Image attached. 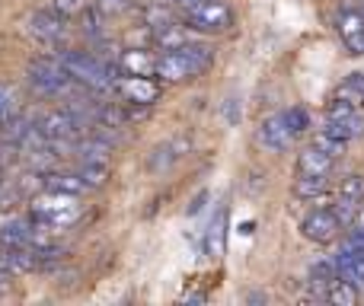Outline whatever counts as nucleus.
I'll return each instance as SVG.
<instances>
[{
  "label": "nucleus",
  "mask_w": 364,
  "mask_h": 306,
  "mask_svg": "<svg viewBox=\"0 0 364 306\" xmlns=\"http://www.w3.org/2000/svg\"><path fill=\"white\" fill-rule=\"evenodd\" d=\"M80 214V204H77V195H64V192H51L45 188V195H38L32 201V220H42V224H51V226H68L77 220Z\"/></svg>",
  "instance_id": "nucleus-1"
},
{
  "label": "nucleus",
  "mask_w": 364,
  "mask_h": 306,
  "mask_svg": "<svg viewBox=\"0 0 364 306\" xmlns=\"http://www.w3.org/2000/svg\"><path fill=\"white\" fill-rule=\"evenodd\" d=\"M326 300L336 303V306H355L358 303V284H352L348 278H342V281H336L333 288L326 290Z\"/></svg>",
  "instance_id": "nucleus-18"
},
{
  "label": "nucleus",
  "mask_w": 364,
  "mask_h": 306,
  "mask_svg": "<svg viewBox=\"0 0 364 306\" xmlns=\"http://www.w3.org/2000/svg\"><path fill=\"white\" fill-rule=\"evenodd\" d=\"M220 249H224V217L214 220L211 233H208V252H211V256H220Z\"/></svg>",
  "instance_id": "nucleus-25"
},
{
  "label": "nucleus",
  "mask_w": 364,
  "mask_h": 306,
  "mask_svg": "<svg viewBox=\"0 0 364 306\" xmlns=\"http://www.w3.org/2000/svg\"><path fill=\"white\" fill-rule=\"evenodd\" d=\"M144 19H147V26H151L154 32L166 29V26L173 23V19H170V13H166V10H160V6H154V10H147V13H144Z\"/></svg>",
  "instance_id": "nucleus-27"
},
{
  "label": "nucleus",
  "mask_w": 364,
  "mask_h": 306,
  "mask_svg": "<svg viewBox=\"0 0 364 306\" xmlns=\"http://www.w3.org/2000/svg\"><path fill=\"white\" fill-rule=\"evenodd\" d=\"M201 70H205V67H201V64L195 61L186 48L164 51V55L157 58V77H164V80H170V83L192 80V77H198Z\"/></svg>",
  "instance_id": "nucleus-4"
},
{
  "label": "nucleus",
  "mask_w": 364,
  "mask_h": 306,
  "mask_svg": "<svg viewBox=\"0 0 364 306\" xmlns=\"http://www.w3.org/2000/svg\"><path fill=\"white\" fill-rule=\"evenodd\" d=\"M259 144L265 147V151H288L291 141H294V131H291L288 125H284V115H272V119H265L262 125H259Z\"/></svg>",
  "instance_id": "nucleus-8"
},
{
  "label": "nucleus",
  "mask_w": 364,
  "mask_h": 306,
  "mask_svg": "<svg viewBox=\"0 0 364 306\" xmlns=\"http://www.w3.org/2000/svg\"><path fill=\"white\" fill-rule=\"evenodd\" d=\"M36 128L48 141H70L83 125L77 121V115L70 112V109H61V112H45L42 119L36 121Z\"/></svg>",
  "instance_id": "nucleus-7"
},
{
  "label": "nucleus",
  "mask_w": 364,
  "mask_h": 306,
  "mask_svg": "<svg viewBox=\"0 0 364 306\" xmlns=\"http://www.w3.org/2000/svg\"><path fill=\"white\" fill-rule=\"evenodd\" d=\"M134 0H96V10L100 13H125L132 10Z\"/></svg>",
  "instance_id": "nucleus-29"
},
{
  "label": "nucleus",
  "mask_w": 364,
  "mask_h": 306,
  "mask_svg": "<svg viewBox=\"0 0 364 306\" xmlns=\"http://www.w3.org/2000/svg\"><path fill=\"white\" fill-rule=\"evenodd\" d=\"M29 29H32V35L42 38V42H58V38H64L68 26H64V16L58 10H38V13H32Z\"/></svg>",
  "instance_id": "nucleus-9"
},
{
  "label": "nucleus",
  "mask_w": 364,
  "mask_h": 306,
  "mask_svg": "<svg viewBox=\"0 0 364 306\" xmlns=\"http://www.w3.org/2000/svg\"><path fill=\"white\" fill-rule=\"evenodd\" d=\"M179 4H186V6H192V4H201V0H179Z\"/></svg>",
  "instance_id": "nucleus-33"
},
{
  "label": "nucleus",
  "mask_w": 364,
  "mask_h": 306,
  "mask_svg": "<svg viewBox=\"0 0 364 306\" xmlns=\"http://www.w3.org/2000/svg\"><path fill=\"white\" fill-rule=\"evenodd\" d=\"M29 83L38 89V93H68L74 87V77L61 67V61H36L29 64Z\"/></svg>",
  "instance_id": "nucleus-3"
},
{
  "label": "nucleus",
  "mask_w": 364,
  "mask_h": 306,
  "mask_svg": "<svg viewBox=\"0 0 364 306\" xmlns=\"http://www.w3.org/2000/svg\"><path fill=\"white\" fill-rule=\"evenodd\" d=\"M333 163L336 156H329L326 151H320V147H307V151L301 153V160H297V166H301V173H314V175H329L333 173Z\"/></svg>",
  "instance_id": "nucleus-12"
},
{
  "label": "nucleus",
  "mask_w": 364,
  "mask_h": 306,
  "mask_svg": "<svg viewBox=\"0 0 364 306\" xmlns=\"http://www.w3.org/2000/svg\"><path fill=\"white\" fill-rule=\"evenodd\" d=\"M323 131H329L333 138H339V141H352V138H361L364 134V115L361 112H352L348 119H339V121H329L326 119V128Z\"/></svg>",
  "instance_id": "nucleus-14"
},
{
  "label": "nucleus",
  "mask_w": 364,
  "mask_h": 306,
  "mask_svg": "<svg viewBox=\"0 0 364 306\" xmlns=\"http://www.w3.org/2000/svg\"><path fill=\"white\" fill-rule=\"evenodd\" d=\"M339 35L352 55H364V13L346 10L339 16Z\"/></svg>",
  "instance_id": "nucleus-10"
},
{
  "label": "nucleus",
  "mask_w": 364,
  "mask_h": 306,
  "mask_svg": "<svg viewBox=\"0 0 364 306\" xmlns=\"http://www.w3.org/2000/svg\"><path fill=\"white\" fill-rule=\"evenodd\" d=\"M336 214H339V220L342 224H352L355 220V214H358V201H348V198H339V204L333 207Z\"/></svg>",
  "instance_id": "nucleus-28"
},
{
  "label": "nucleus",
  "mask_w": 364,
  "mask_h": 306,
  "mask_svg": "<svg viewBox=\"0 0 364 306\" xmlns=\"http://www.w3.org/2000/svg\"><path fill=\"white\" fill-rule=\"evenodd\" d=\"M154 38H157V45H164L166 51H173V48H182V45L188 42L186 35H182V29L176 23H170L166 29H160V32H154Z\"/></svg>",
  "instance_id": "nucleus-20"
},
{
  "label": "nucleus",
  "mask_w": 364,
  "mask_h": 306,
  "mask_svg": "<svg viewBox=\"0 0 364 306\" xmlns=\"http://www.w3.org/2000/svg\"><path fill=\"white\" fill-rule=\"evenodd\" d=\"M352 112H358V109H355V102H348V99H342V96H339V99L329 106L326 119H329V121H339V119H348Z\"/></svg>",
  "instance_id": "nucleus-26"
},
{
  "label": "nucleus",
  "mask_w": 364,
  "mask_h": 306,
  "mask_svg": "<svg viewBox=\"0 0 364 306\" xmlns=\"http://www.w3.org/2000/svg\"><path fill=\"white\" fill-rule=\"evenodd\" d=\"M284 125L294 131V138L297 134H304L310 128V115H307V109H301V106H291V109H284Z\"/></svg>",
  "instance_id": "nucleus-21"
},
{
  "label": "nucleus",
  "mask_w": 364,
  "mask_h": 306,
  "mask_svg": "<svg viewBox=\"0 0 364 306\" xmlns=\"http://www.w3.org/2000/svg\"><path fill=\"white\" fill-rule=\"evenodd\" d=\"M339 198H348V201H364V175H346L339 185Z\"/></svg>",
  "instance_id": "nucleus-22"
},
{
  "label": "nucleus",
  "mask_w": 364,
  "mask_h": 306,
  "mask_svg": "<svg viewBox=\"0 0 364 306\" xmlns=\"http://www.w3.org/2000/svg\"><path fill=\"white\" fill-rule=\"evenodd\" d=\"M45 188L64 192V195H83L90 185L83 182L80 173H51V175H45Z\"/></svg>",
  "instance_id": "nucleus-15"
},
{
  "label": "nucleus",
  "mask_w": 364,
  "mask_h": 306,
  "mask_svg": "<svg viewBox=\"0 0 364 306\" xmlns=\"http://www.w3.org/2000/svg\"><path fill=\"white\" fill-rule=\"evenodd\" d=\"M188 151V141L186 138H179V141H170V144H164V147H157V153L151 156V169H166L170 163H176L182 153Z\"/></svg>",
  "instance_id": "nucleus-16"
},
{
  "label": "nucleus",
  "mask_w": 364,
  "mask_h": 306,
  "mask_svg": "<svg viewBox=\"0 0 364 306\" xmlns=\"http://www.w3.org/2000/svg\"><path fill=\"white\" fill-rule=\"evenodd\" d=\"M186 23L198 32H227L233 26V13L220 0H201V4L188 6Z\"/></svg>",
  "instance_id": "nucleus-2"
},
{
  "label": "nucleus",
  "mask_w": 364,
  "mask_h": 306,
  "mask_svg": "<svg viewBox=\"0 0 364 306\" xmlns=\"http://www.w3.org/2000/svg\"><path fill=\"white\" fill-rule=\"evenodd\" d=\"M342 226L346 224L339 220L336 211H314L301 220V233L307 239H314V243H333V239L339 236Z\"/></svg>",
  "instance_id": "nucleus-5"
},
{
  "label": "nucleus",
  "mask_w": 364,
  "mask_h": 306,
  "mask_svg": "<svg viewBox=\"0 0 364 306\" xmlns=\"http://www.w3.org/2000/svg\"><path fill=\"white\" fill-rule=\"evenodd\" d=\"M346 83L355 89V93H361V99H364V74H352Z\"/></svg>",
  "instance_id": "nucleus-32"
},
{
  "label": "nucleus",
  "mask_w": 364,
  "mask_h": 306,
  "mask_svg": "<svg viewBox=\"0 0 364 306\" xmlns=\"http://www.w3.org/2000/svg\"><path fill=\"white\" fill-rule=\"evenodd\" d=\"M80 4H83V0H55V4H51V10H58L61 16H70V13L80 10Z\"/></svg>",
  "instance_id": "nucleus-31"
},
{
  "label": "nucleus",
  "mask_w": 364,
  "mask_h": 306,
  "mask_svg": "<svg viewBox=\"0 0 364 306\" xmlns=\"http://www.w3.org/2000/svg\"><path fill=\"white\" fill-rule=\"evenodd\" d=\"M109 153H112V141L100 138V131L77 144V156H80L83 163H109Z\"/></svg>",
  "instance_id": "nucleus-13"
},
{
  "label": "nucleus",
  "mask_w": 364,
  "mask_h": 306,
  "mask_svg": "<svg viewBox=\"0 0 364 306\" xmlns=\"http://www.w3.org/2000/svg\"><path fill=\"white\" fill-rule=\"evenodd\" d=\"M80 175H83V182H87L90 188H96V185H102V182L109 179V166L106 163H87V166L80 169Z\"/></svg>",
  "instance_id": "nucleus-23"
},
{
  "label": "nucleus",
  "mask_w": 364,
  "mask_h": 306,
  "mask_svg": "<svg viewBox=\"0 0 364 306\" xmlns=\"http://www.w3.org/2000/svg\"><path fill=\"white\" fill-rule=\"evenodd\" d=\"M314 144L320 147V151H326L329 156H339L342 151H346V141L333 138V134H329V131H320V134H316V141H314Z\"/></svg>",
  "instance_id": "nucleus-24"
},
{
  "label": "nucleus",
  "mask_w": 364,
  "mask_h": 306,
  "mask_svg": "<svg viewBox=\"0 0 364 306\" xmlns=\"http://www.w3.org/2000/svg\"><path fill=\"white\" fill-rule=\"evenodd\" d=\"M310 281H314V288H333L336 281H339V265H336V258H320V262L310 268Z\"/></svg>",
  "instance_id": "nucleus-17"
},
{
  "label": "nucleus",
  "mask_w": 364,
  "mask_h": 306,
  "mask_svg": "<svg viewBox=\"0 0 364 306\" xmlns=\"http://www.w3.org/2000/svg\"><path fill=\"white\" fill-rule=\"evenodd\" d=\"M326 175H314V173H301V179L294 182V195L297 198H316L326 192Z\"/></svg>",
  "instance_id": "nucleus-19"
},
{
  "label": "nucleus",
  "mask_w": 364,
  "mask_h": 306,
  "mask_svg": "<svg viewBox=\"0 0 364 306\" xmlns=\"http://www.w3.org/2000/svg\"><path fill=\"white\" fill-rule=\"evenodd\" d=\"M115 89L122 93L125 106H154L160 96V87L151 83L147 77H132V74H122L115 80Z\"/></svg>",
  "instance_id": "nucleus-6"
},
{
  "label": "nucleus",
  "mask_w": 364,
  "mask_h": 306,
  "mask_svg": "<svg viewBox=\"0 0 364 306\" xmlns=\"http://www.w3.org/2000/svg\"><path fill=\"white\" fill-rule=\"evenodd\" d=\"M119 67L132 77H151V74H157V58L147 48H128V51H122Z\"/></svg>",
  "instance_id": "nucleus-11"
},
{
  "label": "nucleus",
  "mask_w": 364,
  "mask_h": 306,
  "mask_svg": "<svg viewBox=\"0 0 364 306\" xmlns=\"http://www.w3.org/2000/svg\"><path fill=\"white\" fill-rule=\"evenodd\" d=\"M13 115V93L6 87H0V125Z\"/></svg>",
  "instance_id": "nucleus-30"
}]
</instances>
